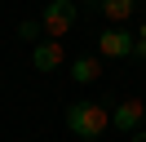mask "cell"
<instances>
[{
  "instance_id": "2",
  "label": "cell",
  "mask_w": 146,
  "mask_h": 142,
  "mask_svg": "<svg viewBox=\"0 0 146 142\" xmlns=\"http://www.w3.org/2000/svg\"><path fill=\"white\" fill-rule=\"evenodd\" d=\"M75 18H80L75 0H49V5H44V18H40V27H44L49 40H62V36L75 27Z\"/></svg>"
},
{
  "instance_id": "9",
  "label": "cell",
  "mask_w": 146,
  "mask_h": 142,
  "mask_svg": "<svg viewBox=\"0 0 146 142\" xmlns=\"http://www.w3.org/2000/svg\"><path fill=\"white\" fill-rule=\"evenodd\" d=\"M133 58H146V27L133 31Z\"/></svg>"
},
{
  "instance_id": "6",
  "label": "cell",
  "mask_w": 146,
  "mask_h": 142,
  "mask_svg": "<svg viewBox=\"0 0 146 142\" xmlns=\"http://www.w3.org/2000/svg\"><path fill=\"white\" fill-rule=\"evenodd\" d=\"M98 76H102L98 58H75V62H71V80H75V84H93Z\"/></svg>"
},
{
  "instance_id": "5",
  "label": "cell",
  "mask_w": 146,
  "mask_h": 142,
  "mask_svg": "<svg viewBox=\"0 0 146 142\" xmlns=\"http://www.w3.org/2000/svg\"><path fill=\"white\" fill-rule=\"evenodd\" d=\"M31 62H36V71H58L62 67V44L58 40H40L31 49Z\"/></svg>"
},
{
  "instance_id": "3",
  "label": "cell",
  "mask_w": 146,
  "mask_h": 142,
  "mask_svg": "<svg viewBox=\"0 0 146 142\" xmlns=\"http://www.w3.org/2000/svg\"><path fill=\"white\" fill-rule=\"evenodd\" d=\"M98 49L106 53V58H133V31H124V27H106V31L98 36Z\"/></svg>"
},
{
  "instance_id": "8",
  "label": "cell",
  "mask_w": 146,
  "mask_h": 142,
  "mask_svg": "<svg viewBox=\"0 0 146 142\" xmlns=\"http://www.w3.org/2000/svg\"><path fill=\"white\" fill-rule=\"evenodd\" d=\"M40 31H44V27L31 22V18H27V22H18V36H22V40H36V44H40Z\"/></svg>"
},
{
  "instance_id": "4",
  "label": "cell",
  "mask_w": 146,
  "mask_h": 142,
  "mask_svg": "<svg viewBox=\"0 0 146 142\" xmlns=\"http://www.w3.org/2000/svg\"><path fill=\"white\" fill-rule=\"evenodd\" d=\"M142 115H146V107L137 102V98H128V102H119L115 111H111V120H115V129L137 133V129H142Z\"/></svg>"
},
{
  "instance_id": "10",
  "label": "cell",
  "mask_w": 146,
  "mask_h": 142,
  "mask_svg": "<svg viewBox=\"0 0 146 142\" xmlns=\"http://www.w3.org/2000/svg\"><path fill=\"white\" fill-rule=\"evenodd\" d=\"M133 142H146V133H133Z\"/></svg>"
},
{
  "instance_id": "7",
  "label": "cell",
  "mask_w": 146,
  "mask_h": 142,
  "mask_svg": "<svg viewBox=\"0 0 146 142\" xmlns=\"http://www.w3.org/2000/svg\"><path fill=\"white\" fill-rule=\"evenodd\" d=\"M133 9H137V0H102V13L111 18V27H119Z\"/></svg>"
},
{
  "instance_id": "1",
  "label": "cell",
  "mask_w": 146,
  "mask_h": 142,
  "mask_svg": "<svg viewBox=\"0 0 146 142\" xmlns=\"http://www.w3.org/2000/svg\"><path fill=\"white\" fill-rule=\"evenodd\" d=\"M106 124H111V111L102 102H71L66 107V129L75 138H102Z\"/></svg>"
}]
</instances>
